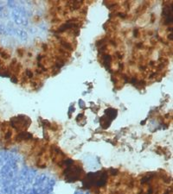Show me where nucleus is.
<instances>
[{
  "mask_svg": "<svg viewBox=\"0 0 173 194\" xmlns=\"http://www.w3.org/2000/svg\"><path fill=\"white\" fill-rule=\"evenodd\" d=\"M0 55H1V57H2L4 60H8L10 57V55L9 53L6 51V50H2L1 51V54H0Z\"/></svg>",
  "mask_w": 173,
  "mask_h": 194,
  "instance_id": "1",
  "label": "nucleus"
},
{
  "mask_svg": "<svg viewBox=\"0 0 173 194\" xmlns=\"http://www.w3.org/2000/svg\"><path fill=\"white\" fill-rule=\"evenodd\" d=\"M42 47H43V50H47V49H48V45H47V44H44V43H43Z\"/></svg>",
  "mask_w": 173,
  "mask_h": 194,
  "instance_id": "9",
  "label": "nucleus"
},
{
  "mask_svg": "<svg viewBox=\"0 0 173 194\" xmlns=\"http://www.w3.org/2000/svg\"><path fill=\"white\" fill-rule=\"evenodd\" d=\"M25 75H26V77H28V78H32L33 77V73L31 72L30 69H26L25 70Z\"/></svg>",
  "mask_w": 173,
  "mask_h": 194,
  "instance_id": "2",
  "label": "nucleus"
},
{
  "mask_svg": "<svg viewBox=\"0 0 173 194\" xmlns=\"http://www.w3.org/2000/svg\"><path fill=\"white\" fill-rule=\"evenodd\" d=\"M168 39H170L171 41H172V34H170V35H168Z\"/></svg>",
  "mask_w": 173,
  "mask_h": 194,
  "instance_id": "10",
  "label": "nucleus"
},
{
  "mask_svg": "<svg viewBox=\"0 0 173 194\" xmlns=\"http://www.w3.org/2000/svg\"><path fill=\"white\" fill-rule=\"evenodd\" d=\"M17 53L18 54V55L20 57H23L24 56V49H22V48H18L17 50Z\"/></svg>",
  "mask_w": 173,
  "mask_h": 194,
  "instance_id": "3",
  "label": "nucleus"
},
{
  "mask_svg": "<svg viewBox=\"0 0 173 194\" xmlns=\"http://www.w3.org/2000/svg\"><path fill=\"white\" fill-rule=\"evenodd\" d=\"M117 14H118L119 17H122V18H126V13H124V12H118Z\"/></svg>",
  "mask_w": 173,
  "mask_h": 194,
  "instance_id": "5",
  "label": "nucleus"
},
{
  "mask_svg": "<svg viewBox=\"0 0 173 194\" xmlns=\"http://www.w3.org/2000/svg\"><path fill=\"white\" fill-rule=\"evenodd\" d=\"M133 35H134L135 37H138V36L139 32H138V28H135V29H134V31H133Z\"/></svg>",
  "mask_w": 173,
  "mask_h": 194,
  "instance_id": "7",
  "label": "nucleus"
},
{
  "mask_svg": "<svg viewBox=\"0 0 173 194\" xmlns=\"http://www.w3.org/2000/svg\"><path fill=\"white\" fill-rule=\"evenodd\" d=\"M109 42H110V44H112V45L114 46V47H116V46H117V42H116V41H115V40H113V39H111Z\"/></svg>",
  "mask_w": 173,
  "mask_h": 194,
  "instance_id": "8",
  "label": "nucleus"
},
{
  "mask_svg": "<svg viewBox=\"0 0 173 194\" xmlns=\"http://www.w3.org/2000/svg\"><path fill=\"white\" fill-rule=\"evenodd\" d=\"M10 80H11V82H13V83H17V75H12L10 76Z\"/></svg>",
  "mask_w": 173,
  "mask_h": 194,
  "instance_id": "4",
  "label": "nucleus"
},
{
  "mask_svg": "<svg viewBox=\"0 0 173 194\" xmlns=\"http://www.w3.org/2000/svg\"><path fill=\"white\" fill-rule=\"evenodd\" d=\"M115 55L117 56V58H118V59H119V60H122V59H123V55H122L121 53L116 52V53H115Z\"/></svg>",
  "mask_w": 173,
  "mask_h": 194,
  "instance_id": "6",
  "label": "nucleus"
}]
</instances>
